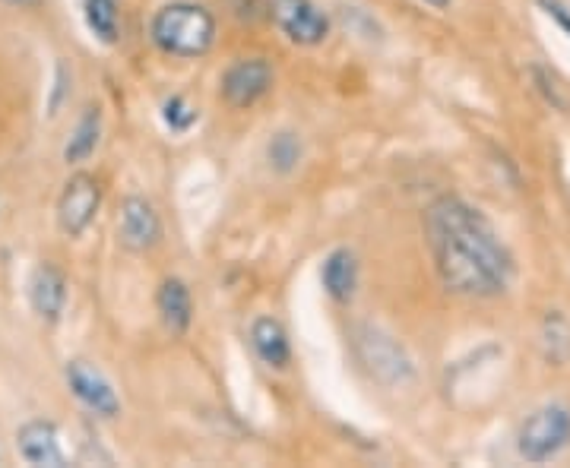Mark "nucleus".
Segmentation results:
<instances>
[{"label":"nucleus","mask_w":570,"mask_h":468,"mask_svg":"<svg viewBox=\"0 0 570 468\" xmlns=\"http://www.w3.org/2000/svg\"><path fill=\"white\" fill-rule=\"evenodd\" d=\"M99 136H102V111H99V105H86L83 117L76 121L70 140L64 146V162L67 165L86 162L89 155L95 152V146H99Z\"/></svg>","instance_id":"2eb2a0df"},{"label":"nucleus","mask_w":570,"mask_h":468,"mask_svg":"<svg viewBox=\"0 0 570 468\" xmlns=\"http://www.w3.org/2000/svg\"><path fill=\"white\" fill-rule=\"evenodd\" d=\"M355 355L365 364L368 374L384 386H403L415 377V367L403 342L393 339L380 326H358L355 329Z\"/></svg>","instance_id":"7ed1b4c3"},{"label":"nucleus","mask_w":570,"mask_h":468,"mask_svg":"<svg viewBox=\"0 0 570 468\" xmlns=\"http://www.w3.org/2000/svg\"><path fill=\"white\" fill-rule=\"evenodd\" d=\"M251 345L257 351V358L273 367V370H282L289 367L292 361V342H289V333H285V326L273 317H257L254 326H251Z\"/></svg>","instance_id":"4468645a"},{"label":"nucleus","mask_w":570,"mask_h":468,"mask_svg":"<svg viewBox=\"0 0 570 468\" xmlns=\"http://www.w3.org/2000/svg\"><path fill=\"white\" fill-rule=\"evenodd\" d=\"M29 304L38 317L45 323H57L67 307V279L64 272L51 266V263H42L29 279Z\"/></svg>","instance_id":"9b49d317"},{"label":"nucleus","mask_w":570,"mask_h":468,"mask_svg":"<svg viewBox=\"0 0 570 468\" xmlns=\"http://www.w3.org/2000/svg\"><path fill=\"white\" fill-rule=\"evenodd\" d=\"M425 4H431L434 10H447V7H450V0H425Z\"/></svg>","instance_id":"4be33fe9"},{"label":"nucleus","mask_w":570,"mask_h":468,"mask_svg":"<svg viewBox=\"0 0 570 468\" xmlns=\"http://www.w3.org/2000/svg\"><path fill=\"white\" fill-rule=\"evenodd\" d=\"M156 310L159 320L171 336H184L194 323V298L190 288L181 279H165L156 291Z\"/></svg>","instance_id":"ddd939ff"},{"label":"nucleus","mask_w":570,"mask_h":468,"mask_svg":"<svg viewBox=\"0 0 570 468\" xmlns=\"http://www.w3.org/2000/svg\"><path fill=\"white\" fill-rule=\"evenodd\" d=\"M273 83L276 73L270 61H263V57H241V61H235L222 73L219 92L228 108H251L270 95Z\"/></svg>","instance_id":"0eeeda50"},{"label":"nucleus","mask_w":570,"mask_h":468,"mask_svg":"<svg viewBox=\"0 0 570 468\" xmlns=\"http://www.w3.org/2000/svg\"><path fill=\"white\" fill-rule=\"evenodd\" d=\"M301 155H304L301 140L292 130H282L266 143V159H270L273 171H279V174H292L301 162Z\"/></svg>","instance_id":"f3484780"},{"label":"nucleus","mask_w":570,"mask_h":468,"mask_svg":"<svg viewBox=\"0 0 570 468\" xmlns=\"http://www.w3.org/2000/svg\"><path fill=\"white\" fill-rule=\"evenodd\" d=\"M266 16L273 19L276 29L289 38L292 45L317 48L327 42L330 19L314 0H263Z\"/></svg>","instance_id":"39448f33"},{"label":"nucleus","mask_w":570,"mask_h":468,"mask_svg":"<svg viewBox=\"0 0 570 468\" xmlns=\"http://www.w3.org/2000/svg\"><path fill=\"white\" fill-rule=\"evenodd\" d=\"M532 80H536V89L545 95V102L551 105V108H558V111H570V102L564 99V92H561V86L555 83V76H551L545 67H532Z\"/></svg>","instance_id":"6ab92c4d"},{"label":"nucleus","mask_w":570,"mask_h":468,"mask_svg":"<svg viewBox=\"0 0 570 468\" xmlns=\"http://www.w3.org/2000/svg\"><path fill=\"white\" fill-rule=\"evenodd\" d=\"M4 4H10V7H38L42 0H4Z\"/></svg>","instance_id":"412c9836"},{"label":"nucleus","mask_w":570,"mask_h":468,"mask_svg":"<svg viewBox=\"0 0 570 468\" xmlns=\"http://www.w3.org/2000/svg\"><path fill=\"white\" fill-rule=\"evenodd\" d=\"M83 19L92 38L102 45H118L121 38V7L118 0H83Z\"/></svg>","instance_id":"dca6fc26"},{"label":"nucleus","mask_w":570,"mask_h":468,"mask_svg":"<svg viewBox=\"0 0 570 468\" xmlns=\"http://www.w3.org/2000/svg\"><path fill=\"white\" fill-rule=\"evenodd\" d=\"M320 282L323 291L336 301V304H349L355 298L358 288V260L349 247H336L327 253V260L320 266Z\"/></svg>","instance_id":"f8f14e48"},{"label":"nucleus","mask_w":570,"mask_h":468,"mask_svg":"<svg viewBox=\"0 0 570 468\" xmlns=\"http://www.w3.org/2000/svg\"><path fill=\"white\" fill-rule=\"evenodd\" d=\"M16 450L29 465H45V468H61L67 465V453L61 446V434L57 424L45 418H32L16 431Z\"/></svg>","instance_id":"9d476101"},{"label":"nucleus","mask_w":570,"mask_h":468,"mask_svg":"<svg viewBox=\"0 0 570 468\" xmlns=\"http://www.w3.org/2000/svg\"><path fill=\"white\" fill-rule=\"evenodd\" d=\"M121 244L133 253H146L162 241V219L146 197H124L118 216Z\"/></svg>","instance_id":"1a4fd4ad"},{"label":"nucleus","mask_w":570,"mask_h":468,"mask_svg":"<svg viewBox=\"0 0 570 468\" xmlns=\"http://www.w3.org/2000/svg\"><path fill=\"white\" fill-rule=\"evenodd\" d=\"M539 7L548 19H555V23L564 29V35L570 38V10L561 4V0H539Z\"/></svg>","instance_id":"aec40b11"},{"label":"nucleus","mask_w":570,"mask_h":468,"mask_svg":"<svg viewBox=\"0 0 570 468\" xmlns=\"http://www.w3.org/2000/svg\"><path fill=\"white\" fill-rule=\"evenodd\" d=\"M162 121L171 127V133H187L200 121V111L190 105L184 95H168L162 102Z\"/></svg>","instance_id":"a211bd4d"},{"label":"nucleus","mask_w":570,"mask_h":468,"mask_svg":"<svg viewBox=\"0 0 570 468\" xmlns=\"http://www.w3.org/2000/svg\"><path fill=\"white\" fill-rule=\"evenodd\" d=\"M425 241L437 269V279L460 298H498L513 279V257L498 238L482 209L460 197H437L428 203Z\"/></svg>","instance_id":"f257e3e1"},{"label":"nucleus","mask_w":570,"mask_h":468,"mask_svg":"<svg viewBox=\"0 0 570 468\" xmlns=\"http://www.w3.org/2000/svg\"><path fill=\"white\" fill-rule=\"evenodd\" d=\"M567 443H570V408L561 402H548L520 424L517 453L526 462L542 465L548 459H555Z\"/></svg>","instance_id":"20e7f679"},{"label":"nucleus","mask_w":570,"mask_h":468,"mask_svg":"<svg viewBox=\"0 0 570 468\" xmlns=\"http://www.w3.org/2000/svg\"><path fill=\"white\" fill-rule=\"evenodd\" d=\"M149 38L162 54L194 61L216 42V16L194 0H171L152 16Z\"/></svg>","instance_id":"f03ea898"},{"label":"nucleus","mask_w":570,"mask_h":468,"mask_svg":"<svg viewBox=\"0 0 570 468\" xmlns=\"http://www.w3.org/2000/svg\"><path fill=\"white\" fill-rule=\"evenodd\" d=\"M64 380H67L70 393L80 399V405L89 408L92 415H99V418H118V415H121V396H118V389H114V383H111L95 364H89V361H83V358L67 361Z\"/></svg>","instance_id":"6e6552de"},{"label":"nucleus","mask_w":570,"mask_h":468,"mask_svg":"<svg viewBox=\"0 0 570 468\" xmlns=\"http://www.w3.org/2000/svg\"><path fill=\"white\" fill-rule=\"evenodd\" d=\"M102 206V184L92 174H73L64 184L61 197H57V225L67 238H80L86 228L95 222Z\"/></svg>","instance_id":"423d86ee"}]
</instances>
